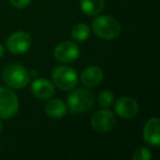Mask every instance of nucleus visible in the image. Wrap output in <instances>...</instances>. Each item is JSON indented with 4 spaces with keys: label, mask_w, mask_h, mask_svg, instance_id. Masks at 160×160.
<instances>
[{
    "label": "nucleus",
    "mask_w": 160,
    "mask_h": 160,
    "mask_svg": "<svg viewBox=\"0 0 160 160\" xmlns=\"http://www.w3.org/2000/svg\"><path fill=\"white\" fill-rule=\"evenodd\" d=\"M94 101L96 97L93 92L86 88H78L69 93L67 105L72 113H85L93 108Z\"/></svg>",
    "instance_id": "nucleus-1"
},
{
    "label": "nucleus",
    "mask_w": 160,
    "mask_h": 160,
    "mask_svg": "<svg viewBox=\"0 0 160 160\" xmlns=\"http://www.w3.org/2000/svg\"><path fill=\"white\" fill-rule=\"evenodd\" d=\"M94 34L102 40L112 41L118 38L121 33V24L111 16H99L92 22Z\"/></svg>",
    "instance_id": "nucleus-2"
},
{
    "label": "nucleus",
    "mask_w": 160,
    "mask_h": 160,
    "mask_svg": "<svg viewBox=\"0 0 160 160\" xmlns=\"http://www.w3.org/2000/svg\"><path fill=\"white\" fill-rule=\"evenodd\" d=\"M3 82L11 89H21L29 85L31 76L27 68L18 64L8 65L2 70Z\"/></svg>",
    "instance_id": "nucleus-3"
},
{
    "label": "nucleus",
    "mask_w": 160,
    "mask_h": 160,
    "mask_svg": "<svg viewBox=\"0 0 160 160\" xmlns=\"http://www.w3.org/2000/svg\"><path fill=\"white\" fill-rule=\"evenodd\" d=\"M52 82L62 91L72 90L78 83L77 71L69 66H58L52 72Z\"/></svg>",
    "instance_id": "nucleus-4"
},
{
    "label": "nucleus",
    "mask_w": 160,
    "mask_h": 160,
    "mask_svg": "<svg viewBox=\"0 0 160 160\" xmlns=\"http://www.w3.org/2000/svg\"><path fill=\"white\" fill-rule=\"evenodd\" d=\"M19 111V99L9 87H0V118H12Z\"/></svg>",
    "instance_id": "nucleus-5"
},
{
    "label": "nucleus",
    "mask_w": 160,
    "mask_h": 160,
    "mask_svg": "<svg viewBox=\"0 0 160 160\" xmlns=\"http://www.w3.org/2000/svg\"><path fill=\"white\" fill-rule=\"evenodd\" d=\"M32 44V38L29 33L24 31H18L9 35L6 41V46L10 53L14 55H21L27 53Z\"/></svg>",
    "instance_id": "nucleus-6"
},
{
    "label": "nucleus",
    "mask_w": 160,
    "mask_h": 160,
    "mask_svg": "<svg viewBox=\"0 0 160 160\" xmlns=\"http://www.w3.org/2000/svg\"><path fill=\"white\" fill-rule=\"evenodd\" d=\"M91 127L98 133H107L116 125L115 114L109 109H102L96 112L91 118Z\"/></svg>",
    "instance_id": "nucleus-7"
},
{
    "label": "nucleus",
    "mask_w": 160,
    "mask_h": 160,
    "mask_svg": "<svg viewBox=\"0 0 160 160\" xmlns=\"http://www.w3.org/2000/svg\"><path fill=\"white\" fill-rule=\"evenodd\" d=\"M80 47L77 43L72 41H65L62 42L55 47L54 49V57L57 62L62 64L72 62L79 57Z\"/></svg>",
    "instance_id": "nucleus-8"
},
{
    "label": "nucleus",
    "mask_w": 160,
    "mask_h": 160,
    "mask_svg": "<svg viewBox=\"0 0 160 160\" xmlns=\"http://www.w3.org/2000/svg\"><path fill=\"white\" fill-rule=\"evenodd\" d=\"M138 103L131 97H121L114 104V111L121 118H134L138 113Z\"/></svg>",
    "instance_id": "nucleus-9"
},
{
    "label": "nucleus",
    "mask_w": 160,
    "mask_h": 160,
    "mask_svg": "<svg viewBox=\"0 0 160 160\" xmlns=\"http://www.w3.org/2000/svg\"><path fill=\"white\" fill-rule=\"evenodd\" d=\"M32 92L40 100H49L55 94V86L45 78H38L32 82Z\"/></svg>",
    "instance_id": "nucleus-10"
},
{
    "label": "nucleus",
    "mask_w": 160,
    "mask_h": 160,
    "mask_svg": "<svg viewBox=\"0 0 160 160\" xmlns=\"http://www.w3.org/2000/svg\"><path fill=\"white\" fill-rule=\"evenodd\" d=\"M160 121L158 118H151L146 122L142 131V137L146 144L152 147H158L160 145L159 134Z\"/></svg>",
    "instance_id": "nucleus-11"
},
{
    "label": "nucleus",
    "mask_w": 160,
    "mask_h": 160,
    "mask_svg": "<svg viewBox=\"0 0 160 160\" xmlns=\"http://www.w3.org/2000/svg\"><path fill=\"white\" fill-rule=\"evenodd\" d=\"M103 71L98 66H89L81 72V83L88 88H93L100 85L103 80Z\"/></svg>",
    "instance_id": "nucleus-12"
},
{
    "label": "nucleus",
    "mask_w": 160,
    "mask_h": 160,
    "mask_svg": "<svg viewBox=\"0 0 160 160\" xmlns=\"http://www.w3.org/2000/svg\"><path fill=\"white\" fill-rule=\"evenodd\" d=\"M45 113L53 120H60L67 114V105L59 99H49L45 105Z\"/></svg>",
    "instance_id": "nucleus-13"
},
{
    "label": "nucleus",
    "mask_w": 160,
    "mask_h": 160,
    "mask_svg": "<svg viewBox=\"0 0 160 160\" xmlns=\"http://www.w3.org/2000/svg\"><path fill=\"white\" fill-rule=\"evenodd\" d=\"M80 8L87 16H98L104 8V0H80Z\"/></svg>",
    "instance_id": "nucleus-14"
},
{
    "label": "nucleus",
    "mask_w": 160,
    "mask_h": 160,
    "mask_svg": "<svg viewBox=\"0 0 160 160\" xmlns=\"http://www.w3.org/2000/svg\"><path fill=\"white\" fill-rule=\"evenodd\" d=\"M90 28L85 23H78L71 29V38L76 42H85L89 38Z\"/></svg>",
    "instance_id": "nucleus-15"
},
{
    "label": "nucleus",
    "mask_w": 160,
    "mask_h": 160,
    "mask_svg": "<svg viewBox=\"0 0 160 160\" xmlns=\"http://www.w3.org/2000/svg\"><path fill=\"white\" fill-rule=\"evenodd\" d=\"M99 105L103 109H109L114 103V94L110 90H103L98 97Z\"/></svg>",
    "instance_id": "nucleus-16"
},
{
    "label": "nucleus",
    "mask_w": 160,
    "mask_h": 160,
    "mask_svg": "<svg viewBox=\"0 0 160 160\" xmlns=\"http://www.w3.org/2000/svg\"><path fill=\"white\" fill-rule=\"evenodd\" d=\"M152 158V155L149 151L148 148L145 147H139L137 148L132 155V159L133 160H149Z\"/></svg>",
    "instance_id": "nucleus-17"
},
{
    "label": "nucleus",
    "mask_w": 160,
    "mask_h": 160,
    "mask_svg": "<svg viewBox=\"0 0 160 160\" xmlns=\"http://www.w3.org/2000/svg\"><path fill=\"white\" fill-rule=\"evenodd\" d=\"M31 1L32 0H10L11 5L18 9H23V8L28 7L31 3Z\"/></svg>",
    "instance_id": "nucleus-18"
},
{
    "label": "nucleus",
    "mask_w": 160,
    "mask_h": 160,
    "mask_svg": "<svg viewBox=\"0 0 160 160\" xmlns=\"http://www.w3.org/2000/svg\"><path fill=\"white\" fill-rule=\"evenodd\" d=\"M3 55H5V48H3L2 45L0 44V59L3 57Z\"/></svg>",
    "instance_id": "nucleus-19"
},
{
    "label": "nucleus",
    "mask_w": 160,
    "mask_h": 160,
    "mask_svg": "<svg viewBox=\"0 0 160 160\" xmlns=\"http://www.w3.org/2000/svg\"><path fill=\"white\" fill-rule=\"evenodd\" d=\"M3 131V126H2V123H1V121H0V134L2 133Z\"/></svg>",
    "instance_id": "nucleus-20"
}]
</instances>
